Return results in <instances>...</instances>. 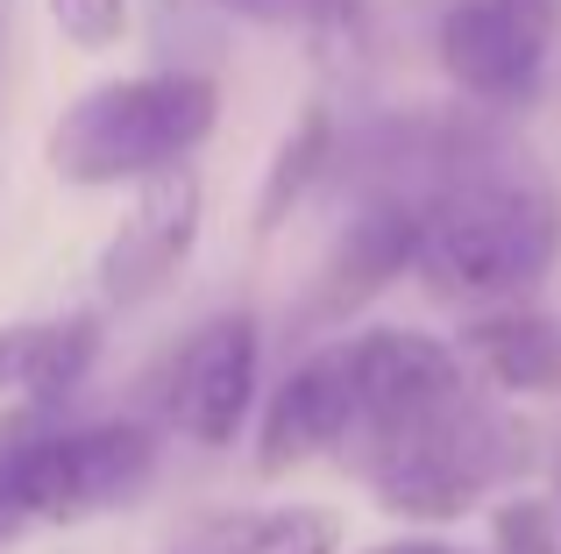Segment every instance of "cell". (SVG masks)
<instances>
[{
  "label": "cell",
  "mask_w": 561,
  "mask_h": 554,
  "mask_svg": "<svg viewBox=\"0 0 561 554\" xmlns=\"http://www.w3.org/2000/svg\"><path fill=\"white\" fill-rule=\"evenodd\" d=\"M220 122V85L206 71H142L79 93L50 122V171L65 185H142L171 164H192Z\"/></svg>",
  "instance_id": "obj_1"
},
{
  "label": "cell",
  "mask_w": 561,
  "mask_h": 554,
  "mask_svg": "<svg viewBox=\"0 0 561 554\" xmlns=\"http://www.w3.org/2000/svg\"><path fill=\"white\" fill-rule=\"evenodd\" d=\"M561 256V199L540 185H448L420 213L412 270L440 299H519Z\"/></svg>",
  "instance_id": "obj_2"
},
{
  "label": "cell",
  "mask_w": 561,
  "mask_h": 554,
  "mask_svg": "<svg viewBox=\"0 0 561 554\" xmlns=\"http://www.w3.org/2000/svg\"><path fill=\"white\" fill-rule=\"evenodd\" d=\"M512 441L477 399H455L440 413L412 419L398 434H370V455H363V476L377 484V498L405 519H455L483 498V490L505 476Z\"/></svg>",
  "instance_id": "obj_3"
},
{
  "label": "cell",
  "mask_w": 561,
  "mask_h": 554,
  "mask_svg": "<svg viewBox=\"0 0 561 554\" xmlns=\"http://www.w3.org/2000/svg\"><path fill=\"white\" fill-rule=\"evenodd\" d=\"M150 470L157 441L142 419H93V427L0 441V498L22 519H93L136 498Z\"/></svg>",
  "instance_id": "obj_4"
},
{
  "label": "cell",
  "mask_w": 561,
  "mask_h": 554,
  "mask_svg": "<svg viewBox=\"0 0 561 554\" xmlns=\"http://www.w3.org/2000/svg\"><path fill=\"white\" fill-rule=\"evenodd\" d=\"M199 221H206V185L192 164H171L157 178L136 185L122 228L107 235L100 250V299L107 305H142L171 285L185 264H192V242H199Z\"/></svg>",
  "instance_id": "obj_5"
},
{
  "label": "cell",
  "mask_w": 561,
  "mask_h": 554,
  "mask_svg": "<svg viewBox=\"0 0 561 554\" xmlns=\"http://www.w3.org/2000/svg\"><path fill=\"white\" fill-rule=\"evenodd\" d=\"M348 356V384H356V434H398L412 419L440 413L462 399V356L448 342L420 327H370L342 348Z\"/></svg>",
  "instance_id": "obj_6"
},
{
  "label": "cell",
  "mask_w": 561,
  "mask_h": 554,
  "mask_svg": "<svg viewBox=\"0 0 561 554\" xmlns=\"http://www.w3.org/2000/svg\"><path fill=\"white\" fill-rule=\"evenodd\" d=\"M256 362H263L256 313L206 320L185 342L179 377H171V419H179V434H192L199 448H228L242 434L249 405H256Z\"/></svg>",
  "instance_id": "obj_7"
},
{
  "label": "cell",
  "mask_w": 561,
  "mask_h": 554,
  "mask_svg": "<svg viewBox=\"0 0 561 554\" xmlns=\"http://www.w3.org/2000/svg\"><path fill=\"white\" fill-rule=\"evenodd\" d=\"M356 434V384H348V356L342 348H320L306 356L285 384L271 391L263 405V434H256V470L263 476H285L299 462L328 455Z\"/></svg>",
  "instance_id": "obj_8"
},
{
  "label": "cell",
  "mask_w": 561,
  "mask_h": 554,
  "mask_svg": "<svg viewBox=\"0 0 561 554\" xmlns=\"http://www.w3.org/2000/svg\"><path fill=\"white\" fill-rule=\"evenodd\" d=\"M440 65L462 93L491 100V107H519L540 93V65H548V43L526 36L497 0H455L440 14Z\"/></svg>",
  "instance_id": "obj_9"
},
{
  "label": "cell",
  "mask_w": 561,
  "mask_h": 554,
  "mask_svg": "<svg viewBox=\"0 0 561 554\" xmlns=\"http://www.w3.org/2000/svg\"><path fill=\"white\" fill-rule=\"evenodd\" d=\"M412 256H420V213H405V207L356 213V221L342 228V242H334L328 270H320V313L328 320L356 313V305L377 299L398 270H412Z\"/></svg>",
  "instance_id": "obj_10"
},
{
  "label": "cell",
  "mask_w": 561,
  "mask_h": 554,
  "mask_svg": "<svg viewBox=\"0 0 561 554\" xmlns=\"http://www.w3.org/2000/svg\"><path fill=\"white\" fill-rule=\"evenodd\" d=\"M462 342H469V356L491 370V384L526 391V399L561 391V320L534 313V305H505V313L469 320Z\"/></svg>",
  "instance_id": "obj_11"
},
{
  "label": "cell",
  "mask_w": 561,
  "mask_h": 554,
  "mask_svg": "<svg viewBox=\"0 0 561 554\" xmlns=\"http://www.w3.org/2000/svg\"><path fill=\"white\" fill-rule=\"evenodd\" d=\"M328 150H334V114H328V100H306L299 122H291V136L277 142L271 171H263L256 235H277V228L291 221V207H299V199L320 185V164H328Z\"/></svg>",
  "instance_id": "obj_12"
},
{
  "label": "cell",
  "mask_w": 561,
  "mask_h": 554,
  "mask_svg": "<svg viewBox=\"0 0 561 554\" xmlns=\"http://www.w3.org/2000/svg\"><path fill=\"white\" fill-rule=\"evenodd\" d=\"M342 527L334 512L291 505V512H242V519H214L185 554H334Z\"/></svg>",
  "instance_id": "obj_13"
},
{
  "label": "cell",
  "mask_w": 561,
  "mask_h": 554,
  "mask_svg": "<svg viewBox=\"0 0 561 554\" xmlns=\"http://www.w3.org/2000/svg\"><path fill=\"white\" fill-rule=\"evenodd\" d=\"M100 356V327L85 313L71 320H50V327H28V356H22V399L28 405H57L85 384Z\"/></svg>",
  "instance_id": "obj_14"
},
{
  "label": "cell",
  "mask_w": 561,
  "mask_h": 554,
  "mask_svg": "<svg viewBox=\"0 0 561 554\" xmlns=\"http://www.w3.org/2000/svg\"><path fill=\"white\" fill-rule=\"evenodd\" d=\"M43 8H50L57 36H65L71 50H85V57L114 50V43L128 36V0H43Z\"/></svg>",
  "instance_id": "obj_15"
},
{
  "label": "cell",
  "mask_w": 561,
  "mask_h": 554,
  "mask_svg": "<svg viewBox=\"0 0 561 554\" xmlns=\"http://www.w3.org/2000/svg\"><path fill=\"white\" fill-rule=\"evenodd\" d=\"M497 554H554V527H548V505L519 498L497 512Z\"/></svg>",
  "instance_id": "obj_16"
},
{
  "label": "cell",
  "mask_w": 561,
  "mask_h": 554,
  "mask_svg": "<svg viewBox=\"0 0 561 554\" xmlns=\"http://www.w3.org/2000/svg\"><path fill=\"white\" fill-rule=\"evenodd\" d=\"M234 14H256V22H285V14H334L342 0H220Z\"/></svg>",
  "instance_id": "obj_17"
},
{
  "label": "cell",
  "mask_w": 561,
  "mask_h": 554,
  "mask_svg": "<svg viewBox=\"0 0 561 554\" xmlns=\"http://www.w3.org/2000/svg\"><path fill=\"white\" fill-rule=\"evenodd\" d=\"M22 356H28V327L0 334V391H22Z\"/></svg>",
  "instance_id": "obj_18"
},
{
  "label": "cell",
  "mask_w": 561,
  "mask_h": 554,
  "mask_svg": "<svg viewBox=\"0 0 561 554\" xmlns=\"http://www.w3.org/2000/svg\"><path fill=\"white\" fill-rule=\"evenodd\" d=\"M370 554H462V547H448V541H383Z\"/></svg>",
  "instance_id": "obj_19"
},
{
  "label": "cell",
  "mask_w": 561,
  "mask_h": 554,
  "mask_svg": "<svg viewBox=\"0 0 561 554\" xmlns=\"http://www.w3.org/2000/svg\"><path fill=\"white\" fill-rule=\"evenodd\" d=\"M22 527H28V519H22V512H14V505H8V498H0V554H8V541H14V533H22Z\"/></svg>",
  "instance_id": "obj_20"
}]
</instances>
